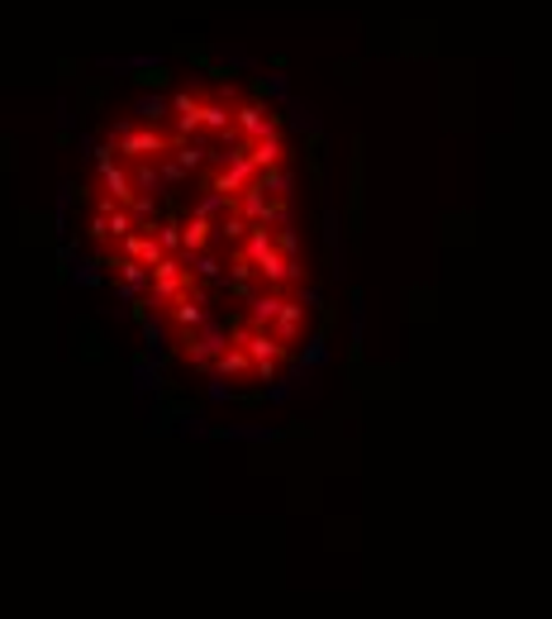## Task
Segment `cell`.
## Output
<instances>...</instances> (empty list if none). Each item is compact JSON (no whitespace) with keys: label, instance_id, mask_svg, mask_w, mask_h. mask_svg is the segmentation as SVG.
I'll return each instance as SVG.
<instances>
[{"label":"cell","instance_id":"2","mask_svg":"<svg viewBox=\"0 0 552 619\" xmlns=\"http://www.w3.org/2000/svg\"><path fill=\"white\" fill-rule=\"evenodd\" d=\"M134 114H139V124H167V96H163V91H153V96H139Z\"/></svg>","mask_w":552,"mask_h":619},{"label":"cell","instance_id":"1","mask_svg":"<svg viewBox=\"0 0 552 619\" xmlns=\"http://www.w3.org/2000/svg\"><path fill=\"white\" fill-rule=\"evenodd\" d=\"M267 129H281L267 100H257V96L253 100H234V134L239 139H263Z\"/></svg>","mask_w":552,"mask_h":619}]
</instances>
